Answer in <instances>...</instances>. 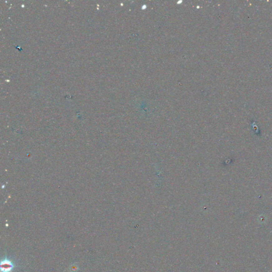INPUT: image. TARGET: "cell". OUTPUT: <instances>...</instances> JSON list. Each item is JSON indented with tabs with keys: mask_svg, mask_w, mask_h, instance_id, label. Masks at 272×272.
Here are the masks:
<instances>
[{
	"mask_svg": "<svg viewBox=\"0 0 272 272\" xmlns=\"http://www.w3.org/2000/svg\"><path fill=\"white\" fill-rule=\"evenodd\" d=\"M14 268V264L10 260L5 258L1 263V270L2 272H11Z\"/></svg>",
	"mask_w": 272,
	"mask_h": 272,
	"instance_id": "cell-1",
	"label": "cell"
}]
</instances>
